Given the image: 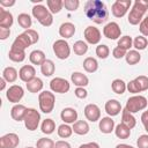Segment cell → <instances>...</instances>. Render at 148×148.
Listing matches in <instances>:
<instances>
[{
	"label": "cell",
	"mask_w": 148,
	"mask_h": 148,
	"mask_svg": "<svg viewBox=\"0 0 148 148\" xmlns=\"http://www.w3.org/2000/svg\"><path fill=\"white\" fill-rule=\"evenodd\" d=\"M86 16L96 24L104 23L109 17L106 5L101 0H88L84 3Z\"/></svg>",
	"instance_id": "obj_1"
},
{
	"label": "cell",
	"mask_w": 148,
	"mask_h": 148,
	"mask_svg": "<svg viewBox=\"0 0 148 148\" xmlns=\"http://www.w3.org/2000/svg\"><path fill=\"white\" fill-rule=\"evenodd\" d=\"M148 9V2L143 1V0H135L133 3L132 9L130 10L128 14V23L132 25H136L140 24V22L143 18V15L146 14Z\"/></svg>",
	"instance_id": "obj_2"
},
{
	"label": "cell",
	"mask_w": 148,
	"mask_h": 148,
	"mask_svg": "<svg viewBox=\"0 0 148 148\" xmlns=\"http://www.w3.org/2000/svg\"><path fill=\"white\" fill-rule=\"evenodd\" d=\"M32 16L43 25V27H50L53 23V15L46 8L44 5H35L31 9Z\"/></svg>",
	"instance_id": "obj_3"
},
{
	"label": "cell",
	"mask_w": 148,
	"mask_h": 148,
	"mask_svg": "<svg viewBox=\"0 0 148 148\" xmlns=\"http://www.w3.org/2000/svg\"><path fill=\"white\" fill-rule=\"evenodd\" d=\"M38 103H39V109L44 113H51L54 109L56 105V96L51 91H42L38 95Z\"/></svg>",
	"instance_id": "obj_4"
},
{
	"label": "cell",
	"mask_w": 148,
	"mask_h": 148,
	"mask_svg": "<svg viewBox=\"0 0 148 148\" xmlns=\"http://www.w3.org/2000/svg\"><path fill=\"white\" fill-rule=\"evenodd\" d=\"M147 104H148V101L145 96L142 95H134L132 97H130L126 102V105H125V109L131 112V113H136L139 111H142L147 108Z\"/></svg>",
	"instance_id": "obj_5"
},
{
	"label": "cell",
	"mask_w": 148,
	"mask_h": 148,
	"mask_svg": "<svg viewBox=\"0 0 148 148\" xmlns=\"http://www.w3.org/2000/svg\"><path fill=\"white\" fill-rule=\"evenodd\" d=\"M23 121H24V126L27 127V130H29V131H36L37 127L39 126L40 114H39V112L36 109L28 108Z\"/></svg>",
	"instance_id": "obj_6"
},
{
	"label": "cell",
	"mask_w": 148,
	"mask_h": 148,
	"mask_svg": "<svg viewBox=\"0 0 148 148\" xmlns=\"http://www.w3.org/2000/svg\"><path fill=\"white\" fill-rule=\"evenodd\" d=\"M53 52L56 54V57L60 60H65L69 57L71 54V47H69V44L65 40V39H57L54 43H53Z\"/></svg>",
	"instance_id": "obj_7"
},
{
	"label": "cell",
	"mask_w": 148,
	"mask_h": 148,
	"mask_svg": "<svg viewBox=\"0 0 148 148\" xmlns=\"http://www.w3.org/2000/svg\"><path fill=\"white\" fill-rule=\"evenodd\" d=\"M132 5V1L131 0H116L112 6H111V12H112V15L114 17H123L126 15V13L128 12L130 7Z\"/></svg>",
	"instance_id": "obj_8"
},
{
	"label": "cell",
	"mask_w": 148,
	"mask_h": 148,
	"mask_svg": "<svg viewBox=\"0 0 148 148\" xmlns=\"http://www.w3.org/2000/svg\"><path fill=\"white\" fill-rule=\"evenodd\" d=\"M50 89L53 92H58V94H65L67 91H69L71 89V84L66 79L62 77H54L51 80L50 82Z\"/></svg>",
	"instance_id": "obj_9"
},
{
	"label": "cell",
	"mask_w": 148,
	"mask_h": 148,
	"mask_svg": "<svg viewBox=\"0 0 148 148\" xmlns=\"http://www.w3.org/2000/svg\"><path fill=\"white\" fill-rule=\"evenodd\" d=\"M24 96V90L21 86L18 84H13L10 86L7 91H6V97L10 103L14 104H18V102L22 99V97Z\"/></svg>",
	"instance_id": "obj_10"
},
{
	"label": "cell",
	"mask_w": 148,
	"mask_h": 148,
	"mask_svg": "<svg viewBox=\"0 0 148 148\" xmlns=\"http://www.w3.org/2000/svg\"><path fill=\"white\" fill-rule=\"evenodd\" d=\"M103 35L108 39H118L121 35V29L117 22H110L103 28Z\"/></svg>",
	"instance_id": "obj_11"
},
{
	"label": "cell",
	"mask_w": 148,
	"mask_h": 148,
	"mask_svg": "<svg viewBox=\"0 0 148 148\" xmlns=\"http://www.w3.org/2000/svg\"><path fill=\"white\" fill-rule=\"evenodd\" d=\"M83 36H84V39L87 43L89 44H92V45H96L101 42V31L96 28V27H92V25H89L84 29L83 31Z\"/></svg>",
	"instance_id": "obj_12"
},
{
	"label": "cell",
	"mask_w": 148,
	"mask_h": 148,
	"mask_svg": "<svg viewBox=\"0 0 148 148\" xmlns=\"http://www.w3.org/2000/svg\"><path fill=\"white\" fill-rule=\"evenodd\" d=\"M20 143V138L16 133H7L0 138V148H16Z\"/></svg>",
	"instance_id": "obj_13"
},
{
	"label": "cell",
	"mask_w": 148,
	"mask_h": 148,
	"mask_svg": "<svg viewBox=\"0 0 148 148\" xmlns=\"http://www.w3.org/2000/svg\"><path fill=\"white\" fill-rule=\"evenodd\" d=\"M83 111H84V116H86L87 120H89L91 123L98 121L101 119V109L96 104H92V103L87 104Z\"/></svg>",
	"instance_id": "obj_14"
},
{
	"label": "cell",
	"mask_w": 148,
	"mask_h": 148,
	"mask_svg": "<svg viewBox=\"0 0 148 148\" xmlns=\"http://www.w3.org/2000/svg\"><path fill=\"white\" fill-rule=\"evenodd\" d=\"M34 43H32V40H31V38L28 36V34L24 31V32H22V34H20L15 39H14V42H13V44H12V46L13 47H17V49H20V50H24L25 51V49L27 47H29L30 45H32Z\"/></svg>",
	"instance_id": "obj_15"
},
{
	"label": "cell",
	"mask_w": 148,
	"mask_h": 148,
	"mask_svg": "<svg viewBox=\"0 0 148 148\" xmlns=\"http://www.w3.org/2000/svg\"><path fill=\"white\" fill-rule=\"evenodd\" d=\"M18 77L23 82L28 83L29 81H31L32 79L36 77V69H35V67L32 65H24V66H22L20 68V71H18Z\"/></svg>",
	"instance_id": "obj_16"
},
{
	"label": "cell",
	"mask_w": 148,
	"mask_h": 148,
	"mask_svg": "<svg viewBox=\"0 0 148 148\" xmlns=\"http://www.w3.org/2000/svg\"><path fill=\"white\" fill-rule=\"evenodd\" d=\"M105 112L109 114V117H114V116H118L120 113L121 110V104L119 101L117 99H109L106 103H105Z\"/></svg>",
	"instance_id": "obj_17"
},
{
	"label": "cell",
	"mask_w": 148,
	"mask_h": 148,
	"mask_svg": "<svg viewBox=\"0 0 148 148\" xmlns=\"http://www.w3.org/2000/svg\"><path fill=\"white\" fill-rule=\"evenodd\" d=\"M60 117L65 124H74L77 121V111L73 108H65L62 109Z\"/></svg>",
	"instance_id": "obj_18"
},
{
	"label": "cell",
	"mask_w": 148,
	"mask_h": 148,
	"mask_svg": "<svg viewBox=\"0 0 148 148\" xmlns=\"http://www.w3.org/2000/svg\"><path fill=\"white\" fill-rule=\"evenodd\" d=\"M14 23L13 14L9 10H6L3 7L0 8V28L9 29Z\"/></svg>",
	"instance_id": "obj_19"
},
{
	"label": "cell",
	"mask_w": 148,
	"mask_h": 148,
	"mask_svg": "<svg viewBox=\"0 0 148 148\" xmlns=\"http://www.w3.org/2000/svg\"><path fill=\"white\" fill-rule=\"evenodd\" d=\"M98 127L102 133L110 134L111 132L114 131V120L111 117H103L102 119H99Z\"/></svg>",
	"instance_id": "obj_20"
},
{
	"label": "cell",
	"mask_w": 148,
	"mask_h": 148,
	"mask_svg": "<svg viewBox=\"0 0 148 148\" xmlns=\"http://www.w3.org/2000/svg\"><path fill=\"white\" fill-rule=\"evenodd\" d=\"M75 30V25L72 22H65L59 27V35L62 37V39H67L74 36Z\"/></svg>",
	"instance_id": "obj_21"
},
{
	"label": "cell",
	"mask_w": 148,
	"mask_h": 148,
	"mask_svg": "<svg viewBox=\"0 0 148 148\" xmlns=\"http://www.w3.org/2000/svg\"><path fill=\"white\" fill-rule=\"evenodd\" d=\"M25 112H27V108L23 104H15L10 109V117L15 121H22L24 119Z\"/></svg>",
	"instance_id": "obj_22"
},
{
	"label": "cell",
	"mask_w": 148,
	"mask_h": 148,
	"mask_svg": "<svg viewBox=\"0 0 148 148\" xmlns=\"http://www.w3.org/2000/svg\"><path fill=\"white\" fill-rule=\"evenodd\" d=\"M71 81L72 83H74L76 87H86L89 84V79L86 74L81 73V72H74L71 75Z\"/></svg>",
	"instance_id": "obj_23"
},
{
	"label": "cell",
	"mask_w": 148,
	"mask_h": 148,
	"mask_svg": "<svg viewBox=\"0 0 148 148\" xmlns=\"http://www.w3.org/2000/svg\"><path fill=\"white\" fill-rule=\"evenodd\" d=\"M73 132L77 135H86L89 133L90 131V127H89V124L86 121V120H77L73 124Z\"/></svg>",
	"instance_id": "obj_24"
},
{
	"label": "cell",
	"mask_w": 148,
	"mask_h": 148,
	"mask_svg": "<svg viewBox=\"0 0 148 148\" xmlns=\"http://www.w3.org/2000/svg\"><path fill=\"white\" fill-rule=\"evenodd\" d=\"M8 57L14 62H22L25 59V51L10 46V50L8 52Z\"/></svg>",
	"instance_id": "obj_25"
},
{
	"label": "cell",
	"mask_w": 148,
	"mask_h": 148,
	"mask_svg": "<svg viewBox=\"0 0 148 148\" xmlns=\"http://www.w3.org/2000/svg\"><path fill=\"white\" fill-rule=\"evenodd\" d=\"M121 123L125 124L127 127H130V128L132 130V128H134L135 125H136V119H135V117L133 116V113H131V112H128L126 109H124V110L121 111Z\"/></svg>",
	"instance_id": "obj_26"
},
{
	"label": "cell",
	"mask_w": 148,
	"mask_h": 148,
	"mask_svg": "<svg viewBox=\"0 0 148 148\" xmlns=\"http://www.w3.org/2000/svg\"><path fill=\"white\" fill-rule=\"evenodd\" d=\"M29 60L31 64L34 65H42L46 58H45V53L42 51V50H34L30 54H29Z\"/></svg>",
	"instance_id": "obj_27"
},
{
	"label": "cell",
	"mask_w": 148,
	"mask_h": 148,
	"mask_svg": "<svg viewBox=\"0 0 148 148\" xmlns=\"http://www.w3.org/2000/svg\"><path fill=\"white\" fill-rule=\"evenodd\" d=\"M56 71V65L51 59H46L40 65V72L44 76H52Z\"/></svg>",
	"instance_id": "obj_28"
},
{
	"label": "cell",
	"mask_w": 148,
	"mask_h": 148,
	"mask_svg": "<svg viewBox=\"0 0 148 148\" xmlns=\"http://www.w3.org/2000/svg\"><path fill=\"white\" fill-rule=\"evenodd\" d=\"M114 134H116V136L119 138V139H124V140H125V139H128L130 135H131V128L127 127L125 124L120 123V124H118V125L114 127Z\"/></svg>",
	"instance_id": "obj_29"
},
{
	"label": "cell",
	"mask_w": 148,
	"mask_h": 148,
	"mask_svg": "<svg viewBox=\"0 0 148 148\" xmlns=\"http://www.w3.org/2000/svg\"><path fill=\"white\" fill-rule=\"evenodd\" d=\"M17 76H18V73H17L16 68H14V67H12V66L6 67V68L3 69V72H2V77H3L7 82H9V83L15 82V81L17 80Z\"/></svg>",
	"instance_id": "obj_30"
},
{
	"label": "cell",
	"mask_w": 148,
	"mask_h": 148,
	"mask_svg": "<svg viewBox=\"0 0 148 148\" xmlns=\"http://www.w3.org/2000/svg\"><path fill=\"white\" fill-rule=\"evenodd\" d=\"M25 84H27L28 91H30V92H32V94L39 92V91L43 89V86H44L43 81H42L39 77H35V79H32L31 81H29V82L25 83Z\"/></svg>",
	"instance_id": "obj_31"
},
{
	"label": "cell",
	"mask_w": 148,
	"mask_h": 148,
	"mask_svg": "<svg viewBox=\"0 0 148 148\" xmlns=\"http://www.w3.org/2000/svg\"><path fill=\"white\" fill-rule=\"evenodd\" d=\"M111 88H112V91L114 94L123 95L125 92V90L127 89V83L124 80H121V79H116V80L112 81Z\"/></svg>",
	"instance_id": "obj_32"
},
{
	"label": "cell",
	"mask_w": 148,
	"mask_h": 148,
	"mask_svg": "<svg viewBox=\"0 0 148 148\" xmlns=\"http://www.w3.org/2000/svg\"><path fill=\"white\" fill-rule=\"evenodd\" d=\"M17 22H18V25H20L21 28H23L24 30H29V29L31 28V25H32V20H31V17H30V15L27 14V13H21V14H18V16H17Z\"/></svg>",
	"instance_id": "obj_33"
},
{
	"label": "cell",
	"mask_w": 148,
	"mask_h": 148,
	"mask_svg": "<svg viewBox=\"0 0 148 148\" xmlns=\"http://www.w3.org/2000/svg\"><path fill=\"white\" fill-rule=\"evenodd\" d=\"M83 68L88 73H95L98 69V62L92 57H87L83 60Z\"/></svg>",
	"instance_id": "obj_34"
},
{
	"label": "cell",
	"mask_w": 148,
	"mask_h": 148,
	"mask_svg": "<svg viewBox=\"0 0 148 148\" xmlns=\"http://www.w3.org/2000/svg\"><path fill=\"white\" fill-rule=\"evenodd\" d=\"M40 130L46 135L52 134L54 132V130H56V123H54V120L51 119V118L44 119L43 123H42V125H40Z\"/></svg>",
	"instance_id": "obj_35"
},
{
	"label": "cell",
	"mask_w": 148,
	"mask_h": 148,
	"mask_svg": "<svg viewBox=\"0 0 148 148\" xmlns=\"http://www.w3.org/2000/svg\"><path fill=\"white\" fill-rule=\"evenodd\" d=\"M125 60L128 65H136L141 60V54L136 50H130L125 56Z\"/></svg>",
	"instance_id": "obj_36"
},
{
	"label": "cell",
	"mask_w": 148,
	"mask_h": 148,
	"mask_svg": "<svg viewBox=\"0 0 148 148\" xmlns=\"http://www.w3.org/2000/svg\"><path fill=\"white\" fill-rule=\"evenodd\" d=\"M46 5H47L49 10L52 14H58L64 7V1L62 0H46Z\"/></svg>",
	"instance_id": "obj_37"
},
{
	"label": "cell",
	"mask_w": 148,
	"mask_h": 148,
	"mask_svg": "<svg viewBox=\"0 0 148 148\" xmlns=\"http://www.w3.org/2000/svg\"><path fill=\"white\" fill-rule=\"evenodd\" d=\"M73 51L77 56H83L88 51V44L83 40H76L73 45Z\"/></svg>",
	"instance_id": "obj_38"
},
{
	"label": "cell",
	"mask_w": 148,
	"mask_h": 148,
	"mask_svg": "<svg viewBox=\"0 0 148 148\" xmlns=\"http://www.w3.org/2000/svg\"><path fill=\"white\" fill-rule=\"evenodd\" d=\"M148 45V39L140 35V36H136L134 39H133V46L135 47L136 51H141V50H145Z\"/></svg>",
	"instance_id": "obj_39"
},
{
	"label": "cell",
	"mask_w": 148,
	"mask_h": 148,
	"mask_svg": "<svg viewBox=\"0 0 148 148\" xmlns=\"http://www.w3.org/2000/svg\"><path fill=\"white\" fill-rule=\"evenodd\" d=\"M117 46L120 47V49H123V50H125V51H127V50L130 51V49L133 46V39H132V37H130V36H123V37H120L118 39Z\"/></svg>",
	"instance_id": "obj_40"
},
{
	"label": "cell",
	"mask_w": 148,
	"mask_h": 148,
	"mask_svg": "<svg viewBox=\"0 0 148 148\" xmlns=\"http://www.w3.org/2000/svg\"><path fill=\"white\" fill-rule=\"evenodd\" d=\"M57 131H58V135L62 139H67L73 134V128L68 124H61Z\"/></svg>",
	"instance_id": "obj_41"
},
{
	"label": "cell",
	"mask_w": 148,
	"mask_h": 148,
	"mask_svg": "<svg viewBox=\"0 0 148 148\" xmlns=\"http://www.w3.org/2000/svg\"><path fill=\"white\" fill-rule=\"evenodd\" d=\"M110 54V49L105 44H99L96 46V56L99 59H106Z\"/></svg>",
	"instance_id": "obj_42"
},
{
	"label": "cell",
	"mask_w": 148,
	"mask_h": 148,
	"mask_svg": "<svg viewBox=\"0 0 148 148\" xmlns=\"http://www.w3.org/2000/svg\"><path fill=\"white\" fill-rule=\"evenodd\" d=\"M134 81H135L136 86L139 87L140 92L148 90V76H146V75H139V76H136L134 79Z\"/></svg>",
	"instance_id": "obj_43"
},
{
	"label": "cell",
	"mask_w": 148,
	"mask_h": 148,
	"mask_svg": "<svg viewBox=\"0 0 148 148\" xmlns=\"http://www.w3.org/2000/svg\"><path fill=\"white\" fill-rule=\"evenodd\" d=\"M54 145L53 140L49 138H40L36 142V148H54Z\"/></svg>",
	"instance_id": "obj_44"
},
{
	"label": "cell",
	"mask_w": 148,
	"mask_h": 148,
	"mask_svg": "<svg viewBox=\"0 0 148 148\" xmlns=\"http://www.w3.org/2000/svg\"><path fill=\"white\" fill-rule=\"evenodd\" d=\"M79 6H80L79 0H64V7L69 12L76 10L79 8Z\"/></svg>",
	"instance_id": "obj_45"
},
{
	"label": "cell",
	"mask_w": 148,
	"mask_h": 148,
	"mask_svg": "<svg viewBox=\"0 0 148 148\" xmlns=\"http://www.w3.org/2000/svg\"><path fill=\"white\" fill-rule=\"evenodd\" d=\"M139 30H140V32H141L142 36H145V37L148 36V15L146 17H143L142 21L140 22Z\"/></svg>",
	"instance_id": "obj_46"
},
{
	"label": "cell",
	"mask_w": 148,
	"mask_h": 148,
	"mask_svg": "<svg viewBox=\"0 0 148 148\" xmlns=\"http://www.w3.org/2000/svg\"><path fill=\"white\" fill-rule=\"evenodd\" d=\"M138 148H148V134H142L136 140Z\"/></svg>",
	"instance_id": "obj_47"
},
{
	"label": "cell",
	"mask_w": 148,
	"mask_h": 148,
	"mask_svg": "<svg viewBox=\"0 0 148 148\" xmlns=\"http://www.w3.org/2000/svg\"><path fill=\"white\" fill-rule=\"evenodd\" d=\"M126 53H127V51H125V50H123V49H120V47H118V46H116V47L112 50V56H113V58H116V59H121V58H124V57L126 56Z\"/></svg>",
	"instance_id": "obj_48"
},
{
	"label": "cell",
	"mask_w": 148,
	"mask_h": 148,
	"mask_svg": "<svg viewBox=\"0 0 148 148\" xmlns=\"http://www.w3.org/2000/svg\"><path fill=\"white\" fill-rule=\"evenodd\" d=\"M74 94L77 98H81V99H84L88 96V91L83 87H76V89L74 90Z\"/></svg>",
	"instance_id": "obj_49"
},
{
	"label": "cell",
	"mask_w": 148,
	"mask_h": 148,
	"mask_svg": "<svg viewBox=\"0 0 148 148\" xmlns=\"http://www.w3.org/2000/svg\"><path fill=\"white\" fill-rule=\"evenodd\" d=\"M127 90H128L130 92H132V94H139V92H140V89H139V87L136 86V83H135L134 80H132V81H130V82L127 83Z\"/></svg>",
	"instance_id": "obj_50"
},
{
	"label": "cell",
	"mask_w": 148,
	"mask_h": 148,
	"mask_svg": "<svg viewBox=\"0 0 148 148\" xmlns=\"http://www.w3.org/2000/svg\"><path fill=\"white\" fill-rule=\"evenodd\" d=\"M27 34H28V36L31 38V40H32V43L34 44H36L37 42H38V39H39V36H38V32L36 31V30H34V29H29V30H24Z\"/></svg>",
	"instance_id": "obj_51"
},
{
	"label": "cell",
	"mask_w": 148,
	"mask_h": 148,
	"mask_svg": "<svg viewBox=\"0 0 148 148\" xmlns=\"http://www.w3.org/2000/svg\"><path fill=\"white\" fill-rule=\"evenodd\" d=\"M10 35V29H6V28H0V39L5 40L9 37Z\"/></svg>",
	"instance_id": "obj_52"
},
{
	"label": "cell",
	"mask_w": 148,
	"mask_h": 148,
	"mask_svg": "<svg viewBox=\"0 0 148 148\" xmlns=\"http://www.w3.org/2000/svg\"><path fill=\"white\" fill-rule=\"evenodd\" d=\"M54 148H72V147H71V145H69L67 141H65V140H59V141L56 142Z\"/></svg>",
	"instance_id": "obj_53"
},
{
	"label": "cell",
	"mask_w": 148,
	"mask_h": 148,
	"mask_svg": "<svg viewBox=\"0 0 148 148\" xmlns=\"http://www.w3.org/2000/svg\"><path fill=\"white\" fill-rule=\"evenodd\" d=\"M79 148H99V145L97 142H88V143L80 145Z\"/></svg>",
	"instance_id": "obj_54"
},
{
	"label": "cell",
	"mask_w": 148,
	"mask_h": 148,
	"mask_svg": "<svg viewBox=\"0 0 148 148\" xmlns=\"http://www.w3.org/2000/svg\"><path fill=\"white\" fill-rule=\"evenodd\" d=\"M141 123L143 124L145 127L148 126V110L142 112V114H141Z\"/></svg>",
	"instance_id": "obj_55"
},
{
	"label": "cell",
	"mask_w": 148,
	"mask_h": 148,
	"mask_svg": "<svg viewBox=\"0 0 148 148\" xmlns=\"http://www.w3.org/2000/svg\"><path fill=\"white\" fill-rule=\"evenodd\" d=\"M15 5V0H10V1H6V0H1L0 1V6L1 7H12Z\"/></svg>",
	"instance_id": "obj_56"
},
{
	"label": "cell",
	"mask_w": 148,
	"mask_h": 148,
	"mask_svg": "<svg viewBox=\"0 0 148 148\" xmlns=\"http://www.w3.org/2000/svg\"><path fill=\"white\" fill-rule=\"evenodd\" d=\"M6 80L3 79V77H1L0 79V90H5V87H6Z\"/></svg>",
	"instance_id": "obj_57"
},
{
	"label": "cell",
	"mask_w": 148,
	"mask_h": 148,
	"mask_svg": "<svg viewBox=\"0 0 148 148\" xmlns=\"http://www.w3.org/2000/svg\"><path fill=\"white\" fill-rule=\"evenodd\" d=\"M116 148H134V147L131 145H126V143H119L116 146Z\"/></svg>",
	"instance_id": "obj_58"
},
{
	"label": "cell",
	"mask_w": 148,
	"mask_h": 148,
	"mask_svg": "<svg viewBox=\"0 0 148 148\" xmlns=\"http://www.w3.org/2000/svg\"><path fill=\"white\" fill-rule=\"evenodd\" d=\"M145 130H146V131H147V133H148V126H146V127H145Z\"/></svg>",
	"instance_id": "obj_59"
},
{
	"label": "cell",
	"mask_w": 148,
	"mask_h": 148,
	"mask_svg": "<svg viewBox=\"0 0 148 148\" xmlns=\"http://www.w3.org/2000/svg\"><path fill=\"white\" fill-rule=\"evenodd\" d=\"M25 148H36V147H25Z\"/></svg>",
	"instance_id": "obj_60"
}]
</instances>
